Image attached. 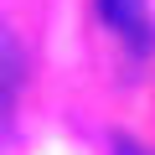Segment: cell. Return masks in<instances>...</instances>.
<instances>
[{"instance_id": "cell-1", "label": "cell", "mask_w": 155, "mask_h": 155, "mask_svg": "<svg viewBox=\"0 0 155 155\" xmlns=\"http://www.w3.org/2000/svg\"><path fill=\"white\" fill-rule=\"evenodd\" d=\"M21 78H26V57H21V41L0 26V134L11 129L16 119V93H21Z\"/></svg>"}, {"instance_id": "cell-2", "label": "cell", "mask_w": 155, "mask_h": 155, "mask_svg": "<svg viewBox=\"0 0 155 155\" xmlns=\"http://www.w3.org/2000/svg\"><path fill=\"white\" fill-rule=\"evenodd\" d=\"M98 11H104V21L124 36V41H134V47H150V21H145V0H98Z\"/></svg>"}]
</instances>
